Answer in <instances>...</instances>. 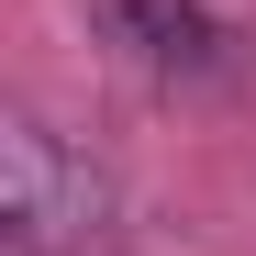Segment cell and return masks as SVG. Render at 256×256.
<instances>
[{
	"instance_id": "obj_1",
	"label": "cell",
	"mask_w": 256,
	"mask_h": 256,
	"mask_svg": "<svg viewBox=\"0 0 256 256\" xmlns=\"http://www.w3.org/2000/svg\"><path fill=\"white\" fill-rule=\"evenodd\" d=\"M0 223H12L22 256H67V245L100 234V178L45 122H12V134H0Z\"/></svg>"
},
{
	"instance_id": "obj_2",
	"label": "cell",
	"mask_w": 256,
	"mask_h": 256,
	"mask_svg": "<svg viewBox=\"0 0 256 256\" xmlns=\"http://www.w3.org/2000/svg\"><path fill=\"white\" fill-rule=\"evenodd\" d=\"M100 34L134 45L145 67H212L223 56V22H212L200 0H100Z\"/></svg>"
}]
</instances>
